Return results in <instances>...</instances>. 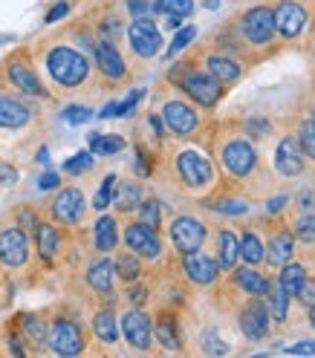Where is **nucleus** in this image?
<instances>
[{
  "label": "nucleus",
  "instance_id": "obj_62",
  "mask_svg": "<svg viewBox=\"0 0 315 358\" xmlns=\"http://www.w3.org/2000/svg\"><path fill=\"white\" fill-rule=\"evenodd\" d=\"M0 280H4V266H0Z\"/></svg>",
  "mask_w": 315,
  "mask_h": 358
},
{
  "label": "nucleus",
  "instance_id": "obj_41",
  "mask_svg": "<svg viewBox=\"0 0 315 358\" xmlns=\"http://www.w3.org/2000/svg\"><path fill=\"white\" fill-rule=\"evenodd\" d=\"M153 15L160 17H191L194 9H197V0H153L150 3Z\"/></svg>",
  "mask_w": 315,
  "mask_h": 358
},
{
  "label": "nucleus",
  "instance_id": "obj_34",
  "mask_svg": "<svg viewBox=\"0 0 315 358\" xmlns=\"http://www.w3.org/2000/svg\"><path fill=\"white\" fill-rule=\"evenodd\" d=\"M165 203L160 196H153V194H145V199L139 203V208L133 211V217H136L139 222H145V226H150L153 231H165Z\"/></svg>",
  "mask_w": 315,
  "mask_h": 358
},
{
  "label": "nucleus",
  "instance_id": "obj_57",
  "mask_svg": "<svg viewBox=\"0 0 315 358\" xmlns=\"http://www.w3.org/2000/svg\"><path fill=\"white\" fill-rule=\"evenodd\" d=\"M312 352H315V341H298L286 347V355H312Z\"/></svg>",
  "mask_w": 315,
  "mask_h": 358
},
{
  "label": "nucleus",
  "instance_id": "obj_59",
  "mask_svg": "<svg viewBox=\"0 0 315 358\" xmlns=\"http://www.w3.org/2000/svg\"><path fill=\"white\" fill-rule=\"evenodd\" d=\"M307 324H309V329H315V303L307 306Z\"/></svg>",
  "mask_w": 315,
  "mask_h": 358
},
{
  "label": "nucleus",
  "instance_id": "obj_63",
  "mask_svg": "<svg viewBox=\"0 0 315 358\" xmlns=\"http://www.w3.org/2000/svg\"><path fill=\"white\" fill-rule=\"evenodd\" d=\"M312 194H315V182H312Z\"/></svg>",
  "mask_w": 315,
  "mask_h": 358
},
{
  "label": "nucleus",
  "instance_id": "obj_18",
  "mask_svg": "<svg viewBox=\"0 0 315 358\" xmlns=\"http://www.w3.org/2000/svg\"><path fill=\"white\" fill-rule=\"evenodd\" d=\"M93 64H96V73H99V78H102L104 87H122V84H130V78H133L130 64H127V58L122 55L119 43L96 41Z\"/></svg>",
  "mask_w": 315,
  "mask_h": 358
},
{
  "label": "nucleus",
  "instance_id": "obj_10",
  "mask_svg": "<svg viewBox=\"0 0 315 358\" xmlns=\"http://www.w3.org/2000/svg\"><path fill=\"white\" fill-rule=\"evenodd\" d=\"M168 249L174 255H188V252H200L209 245V237H211V226L200 214L194 211H176L171 214L168 220Z\"/></svg>",
  "mask_w": 315,
  "mask_h": 358
},
{
  "label": "nucleus",
  "instance_id": "obj_12",
  "mask_svg": "<svg viewBox=\"0 0 315 358\" xmlns=\"http://www.w3.org/2000/svg\"><path fill=\"white\" fill-rule=\"evenodd\" d=\"M258 226L263 231L266 266L281 268L286 260H292L298 255V240H295V234H292V229H289V222L281 214H266Z\"/></svg>",
  "mask_w": 315,
  "mask_h": 358
},
{
  "label": "nucleus",
  "instance_id": "obj_24",
  "mask_svg": "<svg viewBox=\"0 0 315 358\" xmlns=\"http://www.w3.org/2000/svg\"><path fill=\"white\" fill-rule=\"evenodd\" d=\"M197 55H200L202 70H206L209 76H214L226 90H232V87L243 78V73H246L243 61H237V58L229 55V52H220V50L209 47V43H200V47H197Z\"/></svg>",
  "mask_w": 315,
  "mask_h": 358
},
{
  "label": "nucleus",
  "instance_id": "obj_19",
  "mask_svg": "<svg viewBox=\"0 0 315 358\" xmlns=\"http://www.w3.org/2000/svg\"><path fill=\"white\" fill-rule=\"evenodd\" d=\"M237 327L243 332V338L246 341H266L269 338V332H272V315H269V306L263 298H243L237 306Z\"/></svg>",
  "mask_w": 315,
  "mask_h": 358
},
{
  "label": "nucleus",
  "instance_id": "obj_36",
  "mask_svg": "<svg viewBox=\"0 0 315 358\" xmlns=\"http://www.w3.org/2000/svg\"><path fill=\"white\" fill-rule=\"evenodd\" d=\"M304 278H307V263L304 260H286L281 268H278V275H275V280L281 283V289L292 298L301 289V283H304Z\"/></svg>",
  "mask_w": 315,
  "mask_h": 358
},
{
  "label": "nucleus",
  "instance_id": "obj_3",
  "mask_svg": "<svg viewBox=\"0 0 315 358\" xmlns=\"http://www.w3.org/2000/svg\"><path fill=\"white\" fill-rule=\"evenodd\" d=\"M160 168L171 191H176L186 199H197V203L202 196H209L223 179L214 159L194 142L165 139L160 145V162H156V171Z\"/></svg>",
  "mask_w": 315,
  "mask_h": 358
},
{
  "label": "nucleus",
  "instance_id": "obj_60",
  "mask_svg": "<svg viewBox=\"0 0 315 358\" xmlns=\"http://www.w3.org/2000/svg\"><path fill=\"white\" fill-rule=\"evenodd\" d=\"M307 113L315 119V96H312V101H309V107H307Z\"/></svg>",
  "mask_w": 315,
  "mask_h": 358
},
{
  "label": "nucleus",
  "instance_id": "obj_43",
  "mask_svg": "<svg viewBox=\"0 0 315 358\" xmlns=\"http://www.w3.org/2000/svg\"><path fill=\"white\" fill-rule=\"evenodd\" d=\"M116 173H104L102 185L96 188V196H93V208L96 211H107L110 208V199H113V188H116Z\"/></svg>",
  "mask_w": 315,
  "mask_h": 358
},
{
  "label": "nucleus",
  "instance_id": "obj_26",
  "mask_svg": "<svg viewBox=\"0 0 315 358\" xmlns=\"http://www.w3.org/2000/svg\"><path fill=\"white\" fill-rule=\"evenodd\" d=\"M90 335L102 350H113L122 341V332H119V312L116 306H107L99 303L90 315Z\"/></svg>",
  "mask_w": 315,
  "mask_h": 358
},
{
  "label": "nucleus",
  "instance_id": "obj_45",
  "mask_svg": "<svg viewBox=\"0 0 315 358\" xmlns=\"http://www.w3.org/2000/svg\"><path fill=\"white\" fill-rule=\"evenodd\" d=\"M12 220H15L18 229H24L27 234H32L35 226H38V220H41V211L35 206H18V208H12Z\"/></svg>",
  "mask_w": 315,
  "mask_h": 358
},
{
  "label": "nucleus",
  "instance_id": "obj_20",
  "mask_svg": "<svg viewBox=\"0 0 315 358\" xmlns=\"http://www.w3.org/2000/svg\"><path fill=\"white\" fill-rule=\"evenodd\" d=\"M125 41H127V47L130 52L136 55L139 61H153L156 55L162 52V29L153 24V17H136V20H130V24L125 27Z\"/></svg>",
  "mask_w": 315,
  "mask_h": 358
},
{
  "label": "nucleus",
  "instance_id": "obj_38",
  "mask_svg": "<svg viewBox=\"0 0 315 358\" xmlns=\"http://www.w3.org/2000/svg\"><path fill=\"white\" fill-rule=\"evenodd\" d=\"M292 136H295V142H298V148L304 153V159L315 165V119L309 113L295 122V133H292Z\"/></svg>",
  "mask_w": 315,
  "mask_h": 358
},
{
  "label": "nucleus",
  "instance_id": "obj_1",
  "mask_svg": "<svg viewBox=\"0 0 315 358\" xmlns=\"http://www.w3.org/2000/svg\"><path fill=\"white\" fill-rule=\"evenodd\" d=\"M206 145L211 150V159L223 176V182H232L237 188H243L246 194H258L266 185V168L258 156L255 139L246 136V130L240 127V122H223V124H211Z\"/></svg>",
  "mask_w": 315,
  "mask_h": 358
},
{
  "label": "nucleus",
  "instance_id": "obj_53",
  "mask_svg": "<svg viewBox=\"0 0 315 358\" xmlns=\"http://www.w3.org/2000/svg\"><path fill=\"white\" fill-rule=\"evenodd\" d=\"M64 185V179L58 176V171H43L41 176H38V188L41 191H55V188H61Z\"/></svg>",
  "mask_w": 315,
  "mask_h": 358
},
{
  "label": "nucleus",
  "instance_id": "obj_42",
  "mask_svg": "<svg viewBox=\"0 0 315 358\" xmlns=\"http://www.w3.org/2000/svg\"><path fill=\"white\" fill-rule=\"evenodd\" d=\"M197 341H200V352H206V355H226V352H232V347L220 338L217 329H202Z\"/></svg>",
  "mask_w": 315,
  "mask_h": 358
},
{
  "label": "nucleus",
  "instance_id": "obj_56",
  "mask_svg": "<svg viewBox=\"0 0 315 358\" xmlns=\"http://www.w3.org/2000/svg\"><path fill=\"white\" fill-rule=\"evenodd\" d=\"M64 15H70V3H66V0H58V3L47 12V17H43V20H47V24H55V20H61Z\"/></svg>",
  "mask_w": 315,
  "mask_h": 358
},
{
  "label": "nucleus",
  "instance_id": "obj_4",
  "mask_svg": "<svg viewBox=\"0 0 315 358\" xmlns=\"http://www.w3.org/2000/svg\"><path fill=\"white\" fill-rule=\"evenodd\" d=\"M160 119L165 124L168 139L174 142H197L202 145L209 136V119H206V110H200L188 96H183L174 84H162L160 87Z\"/></svg>",
  "mask_w": 315,
  "mask_h": 358
},
{
  "label": "nucleus",
  "instance_id": "obj_49",
  "mask_svg": "<svg viewBox=\"0 0 315 358\" xmlns=\"http://www.w3.org/2000/svg\"><path fill=\"white\" fill-rule=\"evenodd\" d=\"M292 301H295L298 306H309V303H315V275H309L307 272V278H304V283H301V289L295 295H292Z\"/></svg>",
  "mask_w": 315,
  "mask_h": 358
},
{
  "label": "nucleus",
  "instance_id": "obj_31",
  "mask_svg": "<svg viewBox=\"0 0 315 358\" xmlns=\"http://www.w3.org/2000/svg\"><path fill=\"white\" fill-rule=\"evenodd\" d=\"M145 179H116V188H113V199H110V206H113L116 217H133V211L139 208V203L145 199Z\"/></svg>",
  "mask_w": 315,
  "mask_h": 358
},
{
  "label": "nucleus",
  "instance_id": "obj_51",
  "mask_svg": "<svg viewBox=\"0 0 315 358\" xmlns=\"http://www.w3.org/2000/svg\"><path fill=\"white\" fill-rule=\"evenodd\" d=\"M125 12L130 15V20H136V17H153L150 0H125Z\"/></svg>",
  "mask_w": 315,
  "mask_h": 358
},
{
  "label": "nucleus",
  "instance_id": "obj_9",
  "mask_svg": "<svg viewBox=\"0 0 315 358\" xmlns=\"http://www.w3.org/2000/svg\"><path fill=\"white\" fill-rule=\"evenodd\" d=\"M122 245L127 252H133L136 257L145 260V266H153V268H165V263L171 260L168 255V245L162 240V231H153L150 226L139 222L136 217H127V222L122 226Z\"/></svg>",
  "mask_w": 315,
  "mask_h": 358
},
{
  "label": "nucleus",
  "instance_id": "obj_30",
  "mask_svg": "<svg viewBox=\"0 0 315 358\" xmlns=\"http://www.w3.org/2000/svg\"><path fill=\"white\" fill-rule=\"evenodd\" d=\"M90 240H93V252L96 255H113L122 243V229H119V217L102 211V217L93 222L90 229Z\"/></svg>",
  "mask_w": 315,
  "mask_h": 358
},
{
  "label": "nucleus",
  "instance_id": "obj_55",
  "mask_svg": "<svg viewBox=\"0 0 315 358\" xmlns=\"http://www.w3.org/2000/svg\"><path fill=\"white\" fill-rule=\"evenodd\" d=\"M286 206H289V194H275V196L266 203V214H281Z\"/></svg>",
  "mask_w": 315,
  "mask_h": 358
},
{
  "label": "nucleus",
  "instance_id": "obj_23",
  "mask_svg": "<svg viewBox=\"0 0 315 358\" xmlns=\"http://www.w3.org/2000/svg\"><path fill=\"white\" fill-rule=\"evenodd\" d=\"M38 119L35 99L0 87V130H27Z\"/></svg>",
  "mask_w": 315,
  "mask_h": 358
},
{
  "label": "nucleus",
  "instance_id": "obj_27",
  "mask_svg": "<svg viewBox=\"0 0 315 358\" xmlns=\"http://www.w3.org/2000/svg\"><path fill=\"white\" fill-rule=\"evenodd\" d=\"M272 162H275V171L281 173V179H286V182H289V179H298L309 168V162L304 159V153H301V148H298V142H295L292 133H286V136L278 142Z\"/></svg>",
  "mask_w": 315,
  "mask_h": 358
},
{
  "label": "nucleus",
  "instance_id": "obj_48",
  "mask_svg": "<svg viewBox=\"0 0 315 358\" xmlns=\"http://www.w3.org/2000/svg\"><path fill=\"white\" fill-rule=\"evenodd\" d=\"M61 119H64L66 124H84V122L93 119V110L84 107V104H70V107H64Z\"/></svg>",
  "mask_w": 315,
  "mask_h": 358
},
{
  "label": "nucleus",
  "instance_id": "obj_37",
  "mask_svg": "<svg viewBox=\"0 0 315 358\" xmlns=\"http://www.w3.org/2000/svg\"><path fill=\"white\" fill-rule=\"evenodd\" d=\"M125 17L119 12H107L99 20H93V29L99 41H110V43H122L125 41Z\"/></svg>",
  "mask_w": 315,
  "mask_h": 358
},
{
  "label": "nucleus",
  "instance_id": "obj_2",
  "mask_svg": "<svg viewBox=\"0 0 315 358\" xmlns=\"http://www.w3.org/2000/svg\"><path fill=\"white\" fill-rule=\"evenodd\" d=\"M32 55L38 58L43 78L52 84V93L64 96H78V93H96V84H102L93 55L78 50L70 38L55 35L43 38L32 47Z\"/></svg>",
  "mask_w": 315,
  "mask_h": 358
},
{
  "label": "nucleus",
  "instance_id": "obj_61",
  "mask_svg": "<svg viewBox=\"0 0 315 358\" xmlns=\"http://www.w3.org/2000/svg\"><path fill=\"white\" fill-rule=\"evenodd\" d=\"M312 47H315V17H312Z\"/></svg>",
  "mask_w": 315,
  "mask_h": 358
},
{
  "label": "nucleus",
  "instance_id": "obj_22",
  "mask_svg": "<svg viewBox=\"0 0 315 358\" xmlns=\"http://www.w3.org/2000/svg\"><path fill=\"white\" fill-rule=\"evenodd\" d=\"M153 341L162 352H186V332L176 306H160L153 312Z\"/></svg>",
  "mask_w": 315,
  "mask_h": 358
},
{
  "label": "nucleus",
  "instance_id": "obj_11",
  "mask_svg": "<svg viewBox=\"0 0 315 358\" xmlns=\"http://www.w3.org/2000/svg\"><path fill=\"white\" fill-rule=\"evenodd\" d=\"M76 234H78V231H66V229L58 226V222H52L50 217L41 214L38 226H35V231H32L35 257L41 260V266L50 268V272H52V268H58V266L66 260V255H70V243H73Z\"/></svg>",
  "mask_w": 315,
  "mask_h": 358
},
{
  "label": "nucleus",
  "instance_id": "obj_44",
  "mask_svg": "<svg viewBox=\"0 0 315 358\" xmlns=\"http://www.w3.org/2000/svg\"><path fill=\"white\" fill-rule=\"evenodd\" d=\"M194 38H197V27H183V29H179V32L171 38V43H168V50H165V61H174V55H179L186 47H191Z\"/></svg>",
  "mask_w": 315,
  "mask_h": 358
},
{
  "label": "nucleus",
  "instance_id": "obj_58",
  "mask_svg": "<svg viewBox=\"0 0 315 358\" xmlns=\"http://www.w3.org/2000/svg\"><path fill=\"white\" fill-rule=\"evenodd\" d=\"M220 3H223V0H200V6H202V9H211V12L220 9Z\"/></svg>",
  "mask_w": 315,
  "mask_h": 358
},
{
  "label": "nucleus",
  "instance_id": "obj_35",
  "mask_svg": "<svg viewBox=\"0 0 315 358\" xmlns=\"http://www.w3.org/2000/svg\"><path fill=\"white\" fill-rule=\"evenodd\" d=\"M266 306H269V315H272V324H286V318H289V303H292V298L281 289V283L275 280V278H269V292H266Z\"/></svg>",
  "mask_w": 315,
  "mask_h": 358
},
{
  "label": "nucleus",
  "instance_id": "obj_54",
  "mask_svg": "<svg viewBox=\"0 0 315 358\" xmlns=\"http://www.w3.org/2000/svg\"><path fill=\"white\" fill-rule=\"evenodd\" d=\"M18 182V168L9 162H0V188H9Z\"/></svg>",
  "mask_w": 315,
  "mask_h": 358
},
{
  "label": "nucleus",
  "instance_id": "obj_46",
  "mask_svg": "<svg viewBox=\"0 0 315 358\" xmlns=\"http://www.w3.org/2000/svg\"><path fill=\"white\" fill-rule=\"evenodd\" d=\"M93 162H96V156H93V153H90V150H78V153H73L70 159L64 162V173L81 176V173H87L90 168H93Z\"/></svg>",
  "mask_w": 315,
  "mask_h": 358
},
{
  "label": "nucleus",
  "instance_id": "obj_39",
  "mask_svg": "<svg viewBox=\"0 0 315 358\" xmlns=\"http://www.w3.org/2000/svg\"><path fill=\"white\" fill-rule=\"evenodd\" d=\"M289 229H292V234H295V240L301 243V245H315V208H309V211H295V217L289 220Z\"/></svg>",
  "mask_w": 315,
  "mask_h": 358
},
{
  "label": "nucleus",
  "instance_id": "obj_6",
  "mask_svg": "<svg viewBox=\"0 0 315 358\" xmlns=\"http://www.w3.org/2000/svg\"><path fill=\"white\" fill-rule=\"evenodd\" d=\"M234 24H237V32L246 43V52H249V64L266 61L281 50V38H278L272 6L269 3L246 6L240 15H234Z\"/></svg>",
  "mask_w": 315,
  "mask_h": 358
},
{
  "label": "nucleus",
  "instance_id": "obj_50",
  "mask_svg": "<svg viewBox=\"0 0 315 358\" xmlns=\"http://www.w3.org/2000/svg\"><path fill=\"white\" fill-rule=\"evenodd\" d=\"M4 341H6V352L9 355H29L27 347H24V341H20L18 329L12 324H6V329H4Z\"/></svg>",
  "mask_w": 315,
  "mask_h": 358
},
{
  "label": "nucleus",
  "instance_id": "obj_13",
  "mask_svg": "<svg viewBox=\"0 0 315 358\" xmlns=\"http://www.w3.org/2000/svg\"><path fill=\"white\" fill-rule=\"evenodd\" d=\"M43 217H50L52 222H58L66 231H81L84 220H87V196L78 185H61L55 188V194L50 196Z\"/></svg>",
  "mask_w": 315,
  "mask_h": 358
},
{
  "label": "nucleus",
  "instance_id": "obj_7",
  "mask_svg": "<svg viewBox=\"0 0 315 358\" xmlns=\"http://www.w3.org/2000/svg\"><path fill=\"white\" fill-rule=\"evenodd\" d=\"M0 87H6L12 93H20L27 99H35V101H52L55 99V93L38 70L32 47H18L9 55L0 58Z\"/></svg>",
  "mask_w": 315,
  "mask_h": 358
},
{
  "label": "nucleus",
  "instance_id": "obj_15",
  "mask_svg": "<svg viewBox=\"0 0 315 358\" xmlns=\"http://www.w3.org/2000/svg\"><path fill=\"white\" fill-rule=\"evenodd\" d=\"M84 286L87 292L96 298V303L116 306L119 292H116V272H113V257L110 255H96L84 263Z\"/></svg>",
  "mask_w": 315,
  "mask_h": 358
},
{
  "label": "nucleus",
  "instance_id": "obj_17",
  "mask_svg": "<svg viewBox=\"0 0 315 358\" xmlns=\"http://www.w3.org/2000/svg\"><path fill=\"white\" fill-rule=\"evenodd\" d=\"M174 268L188 286H197V289L217 286L220 278H223L214 255H206L202 249L200 252H188V255H174Z\"/></svg>",
  "mask_w": 315,
  "mask_h": 358
},
{
  "label": "nucleus",
  "instance_id": "obj_32",
  "mask_svg": "<svg viewBox=\"0 0 315 358\" xmlns=\"http://www.w3.org/2000/svg\"><path fill=\"white\" fill-rule=\"evenodd\" d=\"M237 237H240V263L263 266L266 263V252H263V231H260L258 222H246Z\"/></svg>",
  "mask_w": 315,
  "mask_h": 358
},
{
  "label": "nucleus",
  "instance_id": "obj_25",
  "mask_svg": "<svg viewBox=\"0 0 315 358\" xmlns=\"http://www.w3.org/2000/svg\"><path fill=\"white\" fill-rule=\"evenodd\" d=\"M9 324L18 329L20 341H24L29 355H43L47 352V327H50L47 312H18Z\"/></svg>",
  "mask_w": 315,
  "mask_h": 358
},
{
  "label": "nucleus",
  "instance_id": "obj_5",
  "mask_svg": "<svg viewBox=\"0 0 315 358\" xmlns=\"http://www.w3.org/2000/svg\"><path fill=\"white\" fill-rule=\"evenodd\" d=\"M168 84H174L179 93L188 96L200 110H206V113H211V110L226 99L229 90L223 87L214 76H209L206 70H202V64H200V55L197 50L188 52L186 58H179L174 61V66L168 70Z\"/></svg>",
  "mask_w": 315,
  "mask_h": 358
},
{
  "label": "nucleus",
  "instance_id": "obj_8",
  "mask_svg": "<svg viewBox=\"0 0 315 358\" xmlns=\"http://www.w3.org/2000/svg\"><path fill=\"white\" fill-rule=\"evenodd\" d=\"M87 344H90V332L78 312H73L70 306L52 309L47 327V352L73 358V355H84L90 350Z\"/></svg>",
  "mask_w": 315,
  "mask_h": 358
},
{
  "label": "nucleus",
  "instance_id": "obj_33",
  "mask_svg": "<svg viewBox=\"0 0 315 358\" xmlns=\"http://www.w3.org/2000/svg\"><path fill=\"white\" fill-rule=\"evenodd\" d=\"M113 272H116V278L127 286V283H133V280H142V278L148 275V266H145L142 257H136L133 252L116 249V252H113Z\"/></svg>",
  "mask_w": 315,
  "mask_h": 358
},
{
  "label": "nucleus",
  "instance_id": "obj_40",
  "mask_svg": "<svg viewBox=\"0 0 315 358\" xmlns=\"http://www.w3.org/2000/svg\"><path fill=\"white\" fill-rule=\"evenodd\" d=\"M127 148V139L119 133H93L90 136V153L93 156H116Z\"/></svg>",
  "mask_w": 315,
  "mask_h": 358
},
{
  "label": "nucleus",
  "instance_id": "obj_52",
  "mask_svg": "<svg viewBox=\"0 0 315 358\" xmlns=\"http://www.w3.org/2000/svg\"><path fill=\"white\" fill-rule=\"evenodd\" d=\"M145 99V90H130V93L119 101V116H130L133 110H136V104Z\"/></svg>",
  "mask_w": 315,
  "mask_h": 358
},
{
  "label": "nucleus",
  "instance_id": "obj_21",
  "mask_svg": "<svg viewBox=\"0 0 315 358\" xmlns=\"http://www.w3.org/2000/svg\"><path fill=\"white\" fill-rule=\"evenodd\" d=\"M272 17H275V29L281 43H292L298 41L307 29H309V9L301 3V0H278L272 6Z\"/></svg>",
  "mask_w": 315,
  "mask_h": 358
},
{
  "label": "nucleus",
  "instance_id": "obj_29",
  "mask_svg": "<svg viewBox=\"0 0 315 358\" xmlns=\"http://www.w3.org/2000/svg\"><path fill=\"white\" fill-rule=\"evenodd\" d=\"M226 278L240 295L246 298H266L269 292V275H263L258 266H246V263H237L229 275H223Z\"/></svg>",
  "mask_w": 315,
  "mask_h": 358
},
{
  "label": "nucleus",
  "instance_id": "obj_14",
  "mask_svg": "<svg viewBox=\"0 0 315 358\" xmlns=\"http://www.w3.org/2000/svg\"><path fill=\"white\" fill-rule=\"evenodd\" d=\"M32 260H35L32 234H27L18 226H9L0 231V266H4V272H9V275L29 272Z\"/></svg>",
  "mask_w": 315,
  "mask_h": 358
},
{
  "label": "nucleus",
  "instance_id": "obj_16",
  "mask_svg": "<svg viewBox=\"0 0 315 358\" xmlns=\"http://www.w3.org/2000/svg\"><path fill=\"white\" fill-rule=\"evenodd\" d=\"M119 332L122 341L133 350V352H153L156 341H153V318L148 306H127L119 312Z\"/></svg>",
  "mask_w": 315,
  "mask_h": 358
},
{
  "label": "nucleus",
  "instance_id": "obj_47",
  "mask_svg": "<svg viewBox=\"0 0 315 358\" xmlns=\"http://www.w3.org/2000/svg\"><path fill=\"white\" fill-rule=\"evenodd\" d=\"M240 127L246 130V136L249 139H263L272 133V122H266V119H243Z\"/></svg>",
  "mask_w": 315,
  "mask_h": 358
},
{
  "label": "nucleus",
  "instance_id": "obj_28",
  "mask_svg": "<svg viewBox=\"0 0 315 358\" xmlns=\"http://www.w3.org/2000/svg\"><path fill=\"white\" fill-rule=\"evenodd\" d=\"M209 240L214 243V260L220 266V272L229 275L232 268L240 263V237H237V231L232 226H214Z\"/></svg>",
  "mask_w": 315,
  "mask_h": 358
}]
</instances>
